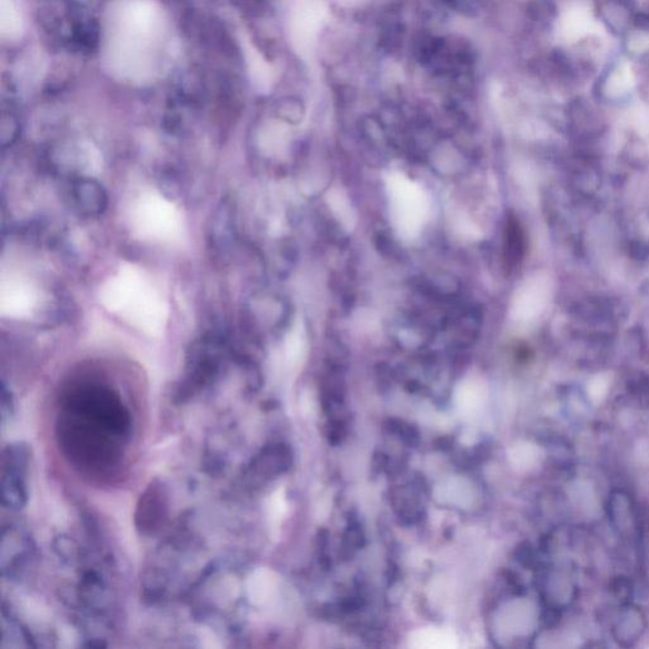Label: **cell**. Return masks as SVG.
Returning <instances> with one entry per match:
<instances>
[{
    "label": "cell",
    "instance_id": "5",
    "mask_svg": "<svg viewBox=\"0 0 649 649\" xmlns=\"http://www.w3.org/2000/svg\"><path fill=\"white\" fill-rule=\"evenodd\" d=\"M32 554V539L27 530L14 524L3 527L0 549L3 577L9 580L20 577L23 570H26Z\"/></svg>",
    "mask_w": 649,
    "mask_h": 649
},
{
    "label": "cell",
    "instance_id": "1",
    "mask_svg": "<svg viewBox=\"0 0 649 649\" xmlns=\"http://www.w3.org/2000/svg\"><path fill=\"white\" fill-rule=\"evenodd\" d=\"M167 26L152 0H130L114 12L105 40V63L114 76L133 83L150 82L163 69Z\"/></svg>",
    "mask_w": 649,
    "mask_h": 649
},
{
    "label": "cell",
    "instance_id": "10",
    "mask_svg": "<svg viewBox=\"0 0 649 649\" xmlns=\"http://www.w3.org/2000/svg\"><path fill=\"white\" fill-rule=\"evenodd\" d=\"M524 254V235L517 220L510 219L506 228V257L509 262H520Z\"/></svg>",
    "mask_w": 649,
    "mask_h": 649
},
{
    "label": "cell",
    "instance_id": "9",
    "mask_svg": "<svg viewBox=\"0 0 649 649\" xmlns=\"http://www.w3.org/2000/svg\"><path fill=\"white\" fill-rule=\"evenodd\" d=\"M0 30L5 39L17 40L22 35L23 27L14 0H0Z\"/></svg>",
    "mask_w": 649,
    "mask_h": 649
},
{
    "label": "cell",
    "instance_id": "2",
    "mask_svg": "<svg viewBox=\"0 0 649 649\" xmlns=\"http://www.w3.org/2000/svg\"><path fill=\"white\" fill-rule=\"evenodd\" d=\"M56 440L67 461L88 477H111L122 465L131 437L101 416L60 406Z\"/></svg>",
    "mask_w": 649,
    "mask_h": 649
},
{
    "label": "cell",
    "instance_id": "6",
    "mask_svg": "<svg viewBox=\"0 0 649 649\" xmlns=\"http://www.w3.org/2000/svg\"><path fill=\"white\" fill-rule=\"evenodd\" d=\"M287 449L284 446H270L268 448L263 449L260 455H257L245 472V480L257 481L272 478L275 474L281 473L287 468L288 462Z\"/></svg>",
    "mask_w": 649,
    "mask_h": 649
},
{
    "label": "cell",
    "instance_id": "3",
    "mask_svg": "<svg viewBox=\"0 0 649 649\" xmlns=\"http://www.w3.org/2000/svg\"><path fill=\"white\" fill-rule=\"evenodd\" d=\"M31 450L27 444H9L2 456V505L11 511H20L28 501L27 474Z\"/></svg>",
    "mask_w": 649,
    "mask_h": 649
},
{
    "label": "cell",
    "instance_id": "11",
    "mask_svg": "<svg viewBox=\"0 0 649 649\" xmlns=\"http://www.w3.org/2000/svg\"><path fill=\"white\" fill-rule=\"evenodd\" d=\"M0 409H2V424L5 425L14 414V401L5 383L2 386V408Z\"/></svg>",
    "mask_w": 649,
    "mask_h": 649
},
{
    "label": "cell",
    "instance_id": "8",
    "mask_svg": "<svg viewBox=\"0 0 649 649\" xmlns=\"http://www.w3.org/2000/svg\"><path fill=\"white\" fill-rule=\"evenodd\" d=\"M2 626L3 647H36L32 635L22 626L5 607L2 610Z\"/></svg>",
    "mask_w": 649,
    "mask_h": 649
},
{
    "label": "cell",
    "instance_id": "7",
    "mask_svg": "<svg viewBox=\"0 0 649 649\" xmlns=\"http://www.w3.org/2000/svg\"><path fill=\"white\" fill-rule=\"evenodd\" d=\"M71 201L80 213L95 216L104 210L107 197L97 183L90 179H79L71 188Z\"/></svg>",
    "mask_w": 649,
    "mask_h": 649
},
{
    "label": "cell",
    "instance_id": "4",
    "mask_svg": "<svg viewBox=\"0 0 649 649\" xmlns=\"http://www.w3.org/2000/svg\"><path fill=\"white\" fill-rule=\"evenodd\" d=\"M169 490L166 483L159 480L151 481L136 505V530L144 536L160 532L169 518Z\"/></svg>",
    "mask_w": 649,
    "mask_h": 649
}]
</instances>
